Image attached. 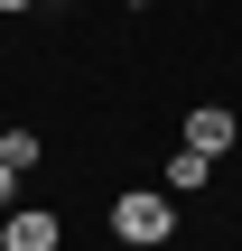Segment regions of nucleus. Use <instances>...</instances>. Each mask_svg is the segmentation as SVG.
Here are the masks:
<instances>
[{
    "label": "nucleus",
    "mask_w": 242,
    "mask_h": 251,
    "mask_svg": "<svg viewBox=\"0 0 242 251\" xmlns=\"http://www.w3.org/2000/svg\"><path fill=\"white\" fill-rule=\"evenodd\" d=\"M112 242L121 251H168L177 242V196L168 186H121L112 196Z\"/></svg>",
    "instance_id": "nucleus-1"
},
{
    "label": "nucleus",
    "mask_w": 242,
    "mask_h": 251,
    "mask_svg": "<svg viewBox=\"0 0 242 251\" xmlns=\"http://www.w3.org/2000/svg\"><path fill=\"white\" fill-rule=\"evenodd\" d=\"M65 242V214H47V205H9L0 214V251H56Z\"/></svg>",
    "instance_id": "nucleus-2"
},
{
    "label": "nucleus",
    "mask_w": 242,
    "mask_h": 251,
    "mask_svg": "<svg viewBox=\"0 0 242 251\" xmlns=\"http://www.w3.org/2000/svg\"><path fill=\"white\" fill-rule=\"evenodd\" d=\"M242 121L224 112V102H187V149H205V158H233Z\"/></svg>",
    "instance_id": "nucleus-3"
},
{
    "label": "nucleus",
    "mask_w": 242,
    "mask_h": 251,
    "mask_svg": "<svg viewBox=\"0 0 242 251\" xmlns=\"http://www.w3.org/2000/svg\"><path fill=\"white\" fill-rule=\"evenodd\" d=\"M215 168H224V158H205V149H187V140H177V158L159 168V186H168V196H205V186H215Z\"/></svg>",
    "instance_id": "nucleus-4"
},
{
    "label": "nucleus",
    "mask_w": 242,
    "mask_h": 251,
    "mask_svg": "<svg viewBox=\"0 0 242 251\" xmlns=\"http://www.w3.org/2000/svg\"><path fill=\"white\" fill-rule=\"evenodd\" d=\"M0 158H9V168H37L47 140H37V130H0Z\"/></svg>",
    "instance_id": "nucleus-5"
},
{
    "label": "nucleus",
    "mask_w": 242,
    "mask_h": 251,
    "mask_svg": "<svg viewBox=\"0 0 242 251\" xmlns=\"http://www.w3.org/2000/svg\"><path fill=\"white\" fill-rule=\"evenodd\" d=\"M19 177H28V168H9V158H0V214L19 205Z\"/></svg>",
    "instance_id": "nucleus-6"
},
{
    "label": "nucleus",
    "mask_w": 242,
    "mask_h": 251,
    "mask_svg": "<svg viewBox=\"0 0 242 251\" xmlns=\"http://www.w3.org/2000/svg\"><path fill=\"white\" fill-rule=\"evenodd\" d=\"M19 9H37V0H0V19H19Z\"/></svg>",
    "instance_id": "nucleus-7"
},
{
    "label": "nucleus",
    "mask_w": 242,
    "mask_h": 251,
    "mask_svg": "<svg viewBox=\"0 0 242 251\" xmlns=\"http://www.w3.org/2000/svg\"><path fill=\"white\" fill-rule=\"evenodd\" d=\"M121 9H149V0H121Z\"/></svg>",
    "instance_id": "nucleus-8"
},
{
    "label": "nucleus",
    "mask_w": 242,
    "mask_h": 251,
    "mask_svg": "<svg viewBox=\"0 0 242 251\" xmlns=\"http://www.w3.org/2000/svg\"><path fill=\"white\" fill-rule=\"evenodd\" d=\"M233 75H242V56H233Z\"/></svg>",
    "instance_id": "nucleus-9"
}]
</instances>
